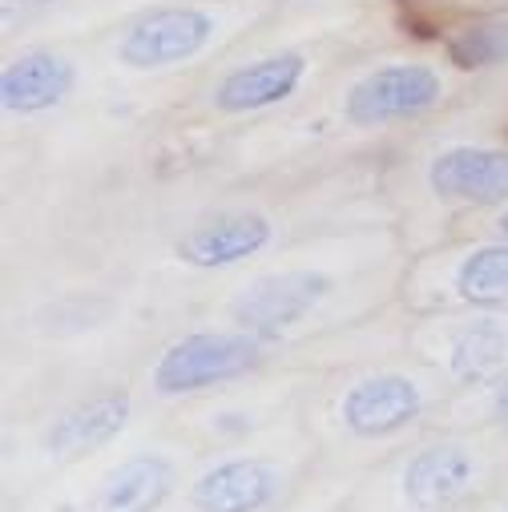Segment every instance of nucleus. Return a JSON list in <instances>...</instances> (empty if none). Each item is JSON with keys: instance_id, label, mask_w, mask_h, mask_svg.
<instances>
[{"instance_id": "obj_1", "label": "nucleus", "mask_w": 508, "mask_h": 512, "mask_svg": "<svg viewBox=\"0 0 508 512\" xmlns=\"http://www.w3.org/2000/svg\"><path fill=\"white\" fill-rule=\"evenodd\" d=\"M263 355L259 335L250 331H198L166 347V355L154 367V388L158 396H186L202 392L214 383L246 375Z\"/></svg>"}, {"instance_id": "obj_2", "label": "nucleus", "mask_w": 508, "mask_h": 512, "mask_svg": "<svg viewBox=\"0 0 508 512\" xmlns=\"http://www.w3.org/2000/svg\"><path fill=\"white\" fill-rule=\"evenodd\" d=\"M444 93V81L428 65H384L359 77L347 93V121L351 125H388L404 117L428 113Z\"/></svg>"}, {"instance_id": "obj_3", "label": "nucleus", "mask_w": 508, "mask_h": 512, "mask_svg": "<svg viewBox=\"0 0 508 512\" xmlns=\"http://www.w3.org/2000/svg\"><path fill=\"white\" fill-rule=\"evenodd\" d=\"M210 37H214V21L202 9H158L130 25L117 57L130 69H166L202 53Z\"/></svg>"}, {"instance_id": "obj_4", "label": "nucleus", "mask_w": 508, "mask_h": 512, "mask_svg": "<svg viewBox=\"0 0 508 512\" xmlns=\"http://www.w3.org/2000/svg\"><path fill=\"white\" fill-rule=\"evenodd\" d=\"M327 275L319 271H283V275H263L254 279L234 303L230 315L238 331L250 335H275L291 323H299L323 295H327Z\"/></svg>"}, {"instance_id": "obj_5", "label": "nucleus", "mask_w": 508, "mask_h": 512, "mask_svg": "<svg viewBox=\"0 0 508 512\" xmlns=\"http://www.w3.org/2000/svg\"><path fill=\"white\" fill-rule=\"evenodd\" d=\"M420 388L404 375H367L343 396V424L347 432L375 440L408 428L420 416Z\"/></svg>"}, {"instance_id": "obj_6", "label": "nucleus", "mask_w": 508, "mask_h": 512, "mask_svg": "<svg viewBox=\"0 0 508 512\" xmlns=\"http://www.w3.org/2000/svg\"><path fill=\"white\" fill-rule=\"evenodd\" d=\"M428 186L448 202H476L492 206L508 198V154L488 146H456L444 150L432 170Z\"/></svg>"}, {"instance_id": "obj_7", "label": "nucleus", "mask_w": 508, "mask_h": 512, "mask_svg": "<svg viewBox=\"0 0 508 512\" xmlns=\"http://www.w3.org/2000/svg\"><path fill=\"white\" fill-rule=\"evenodd\" d=\"M283 488V472L271 460H226L198 476L190 500L198 512H259Z\"/></svg>"}, {"instance_id": "obj_8", "label": "nucleus", "mask_w": 508, "mask_h": 512, "mask_svg": "<svg viewBox=\"0 0 508 512\" xmlns=\"http://www.w3.org/2000/svg\"><path fill=\"white\" fill-rule=\"evenodd\" d=\"M271 242V222L263 214H222L214 222L194 226L178 238V259L198 271L230 267L238 259H250Z\"/></svg>"}, {"instance_id": "obj_9", "label": "nucleus", "mask_w": 508, "mask_h": 512, "mask_svg": "<svg viewBox=\"0 0 508 512\" xmlns=\"http://www.w3.org/2000/svg\"><path fill=\"white\" fill-rule=\"evenodd\" d=\"M303 73H307L303 53H275L263 61H250V65H242L218 81L214 105L222 113H254V109L279 105L299 89Z\"/></svg>"}, {"instance_id": "obj_10", "label": "nucleus", "mask_w": 508, "mask_h": 512, "mask_svg": "<svg viewBox=\"0 0 508 512\" xmlns=\"http://www.w3.org/2000/svg\"><path fill=\"white\" fill-rule=\"evenodd\" d=\"M125 420H130V396H125V392L89 396L85 404L61 412V420L45 436V448L53 456H61V460L81 456V452H93V448L109 444L125 428Z\"/></svg>"}, {"instance_id": "obj_11", "label": "nucleus", "mask_w": 508, "mask_h": 512, "mask_svg": "<svg viewBox=\"0 0 508 512\" xmlns=\"http://www.w3.org/2000/svg\"><path fill=\"white\" fill-rule=\"evenodd\" d=\"M73 89V65L53 53H25L9 61L0 77V101L9 113H45L61 105Z\"/></svg>"}, {"instance_id": "obj_12", "label": "nucleus", "mask_w": 508, "mask_h": 512, "mask_svg": "<svg viewBox=\"0 0 508 512\" xmlns=\"http://www.w3.org/2000/svg\"><path fill=\"white\" fill-rule=\"evenodd\" d=\"M170 476L174 468L166 456H154V452L130 456L101 480L93 508L97 512H154L170 492Z\"/></svg>"}, {"instance_id": "obj_13", "label": "nucleus", "mask_w": 508, "mask_h": 512, "mask_svg": "<svg viewBox=\"0 0 508 512\" xmlns=\"http://www.w3.org/2000/svg\"><path fill=\"white\" fill-rule=\"evenodd\" d=\"M468 480H472V460H468V452L444 444V448H424V452L408 464V472H404V492H408V500H412L416 508L432 512V508L456 500Z\"/></svg>"}, {"instance_id": "obj_14", "label": "nucleus", "mask_w": 508, "mask_h": 512, "mask_svg": "<svg viewBox=\"0 0 508 512\" xmlns=\"http://www.w3.org/2000/svg\"><path fill=\"white\" fill-rule=\"evenodd\" d=\"M460 299L476 307H500L508 303V246H480L456 271Z\"/></svg>"}, {"instance_id": "obj_15", "label": "nucleus", "mask_w": 508, "mask_h": 512, "mask_svg": "<svg viewBox=\"0 0 508 512\" xmlns=\"http://www.w3.org/2000/svg\"><path fill=\"white\" fill-rule=\"evenodd\" d=\"M504 359H508V335L496 323H476L460 331L452 343V375L464 383L488 379Z\"/></svg>"}, {"instance_id": "obj_16", "label": "nucleus", "mask_w": 508, "mask_h": 512, "mask_svg": "<svg viewBox=\"0 0 508 512\" xmlns=\"http://www.w3.org/2000/svg\"><path fill=\"white\" fill-rule=\"evenodd\" d=\"M448 57L460 69H492L508 61V25L492 21V25H472L464 33H456L448 41Z\"/></svg>"}, {"instance_id": "obj_17", "label": "nucleus", "mask_w": 508, "mask_h": 512, "mask_svg": "<svg viewBox=\"0 0 508 512\" xmlns=\"http://www.w3.org/2000/svg\"><path fill=\"white\" fill-rule=\"evenodd\" d=\"M492 404H496V412L508 420V379H500L496 383V392H492Z\"/></svg>"}, {"instance_id": "obj_18", "label": "nucleus", "mask_w": 508, "mask_h": 512, "mask_svg": "<svg viewBox=\"0 0 508 512\" xmlns=\"http://www.w3.org/2000/svg\"><path fill=\"white\" fill-rule=\"evenodd\" d=\"M500 230H504V234H508V214H504V218H500Z\"/></svg>"}]
</instances>
